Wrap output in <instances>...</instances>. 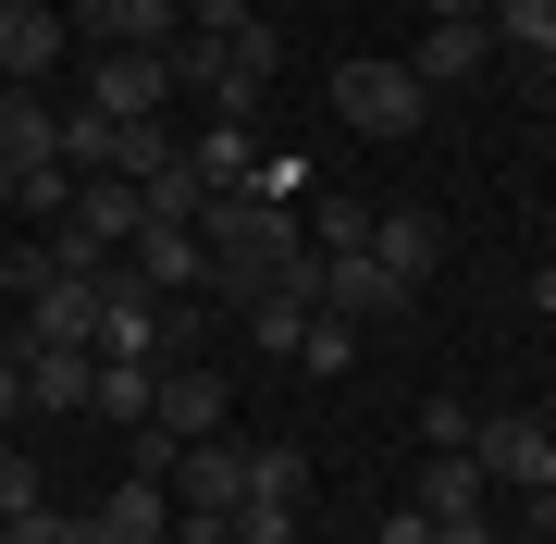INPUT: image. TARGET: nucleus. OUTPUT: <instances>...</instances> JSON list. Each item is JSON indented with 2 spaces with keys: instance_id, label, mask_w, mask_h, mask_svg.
Here are the masks:
<instances>
[{
  "instance_id": "22",
  "label": "nucleus",
  "mask_w": 556,
  "mask_h": 544,
  "mask_svg": "<svg viewBox=\"0 0 556 544\" xmlns=\"http://www.w3.org/2000/svg\"><path fill=\"white\" fill-rule=\"evenodd\" d=\"M358 248H371V211H358V199H321L309 211V261H358Z\"/></svg>"
},
{
  "instance_id": "11",
  "label": "nucleus",
  "mask_w": 556,
  "mask_h": 544,
  "mask_svg": "<svg viewBox=\"0 0 556 544\" xmlns=\"http://www.w3.org/2000/svg\"><path fill=\"white\" fill-rule=\"evenodd\" d=\"M309 298L334 309V322H358V334H371V322H396V309H408V284L383 273V261H321V273H309Z\"/></svg>"
},
{
  "instance_id": "16",
  "label": "nucleus",
  "mask_w": 556,
  "mask_h": 544,
  "mask_svg": "<svg viewBox=\"0 0 556 544\" xmlns=\"http://www.w3.org/2000/svg\"><path fill=\"white\" fill-rule=\"evenodd\" d=\"M433 211H371V248H358V261H383V273H396L408 284V298H420V273H433Z\"/></svg>"
},
{
  "instance_id": "35",
  "label": "nucleus",
  "mask_w": 556,
  "mask_h": 544,
  "mask_svg": "<svg viewBox=\"0 0 556 544\" xmlns=\"http://www.w3.org/2000/svg\"><path fill=\"white\" fill-rule=\"evenodd\" d=\"M0 211H13V162H0Z\"/></svg>"
},
{
  "instance_id": "27",
  "label": "nucleus",
  "mask_w": 556,
  "mask_h": 544,
  "mask_svg": "<svg viewBox=\"0 0 556 544\" xmlns=\"http://www.w3.org/2000/svg\"><path fill=\"white\" fill-rule=\"evenodd\" d=\"M0 532H13V544H87V520H62L50 495H38V507H13V520H0Z\"/></svg>"
},
{
  "instance_id": "13",
  "label": "nucleus",
  "mask_w": 556,
  "mask_h": 544,
  "mask_svg": "<svg viewBox=\"0 0 556 544\" xmlns=\"http://www.w3.org/2000/svg\"><path fill=\"white\" fill-rule=\"evenodd\" d=\"M62 38H75V25H62L50 0H0V87H38L62 62Z\"/></svg>"
},
{
  "instance_id": "12",
  "label": "nucleus",
  "mask_w": 556,
  "mask_h": 544,
  "mask_svg": "<svg viewBox=\"0 0 556 544\" xmlns=\"http://www.w3.org/2000/svg\"><path fill=\"white\" fill-rule=\"evenodd\" d=\"M100 359H161V298L124 261L100 273Z\"/></svg>"
},
{
  "instance_id": "18",
  "label": "nucleus",
  "mask_w": 556,
  "mask_h": 544,
  "mask_svg": "<svg viewBox=\"0 0 556 544\" xmlns=\"http://www.w3.org/2000/svg\"><path fill=\"white\" fill-rule=\"evenodd\" d=\"M149 396H161V359H100V383H87V421H124V433H137Z\"/></svg>"
},
{
  "instance_id": "5",
  "label": "nucleus",
  "mask_w": 556,
  "mask_h": 544,
  "mask_svg": "<svg viewBox=\"0 0 556 544\" xmlns=\"http://www.w3.org/2000/svg\"><path fill=\"white\" fill-rule=\"evenodd\" d=\"M62 25L100 50H174L186 38V0H62Z\"/></svg>"
},
{
  "instance_id": "20",
  "label": "nucleus",
  "mask_w": 556,
  "mask_h": 544,
  "mask_svg": "<svg viewBox=\"0 0 556 544\" xmlns=\"http://www.w3.org/2000/svg\"><path fill=\"white\" fill-rule=\"evenodd\" d=\"M408 507H433V520H457V507H482V458H420Z\"/></svg>"
},
{
  "instance_id": "8",
  "label": "nucleus",
  "mask_w": 556,
  "mask_h": 544,
  "mask_svg": "<svg viewBox=\"0 0 556 544\" xmlns=\"http://www.w3.org/2000/svg\"><path fill=\"white\" fill-rule=\"evenodd\" d=\"M87 544H174V483H161V470H124V483L87 507Z\"/></svg>"
},
{
  "instance_id": "10",
  "label": "nucleus",
  "mask_w": 556,
  "mask_h": 544,
  "mask_svg": "<svg viewBox=\"0 0 556 544\" xmlns=\"http://www.w3.org/2000/svg\"><path fill=\"white\" fill-rule=\"evenodd\" d=\"M124 273H137L149 298H186V284H211V248H199V223H137Z\"/></svg>"
},
{
  "instance_id": "24",
  "label": "nucleus",
  "mask_w": 556,
  "mask_h": 544,
  "mask_svg": "<svg viewBox=\"0 0 556 544\" xmlns=\"http://www.w3.org/2000/svg\"><path fill=\"white\" fill-rule=\"evenodd\" d=\"M470 433H482L470 396H433V408H420V458H470Z\"/></svg>"
},
{
  "instance_id": "30",
  "label": "nucleus",
  "mask_w": 556,
  "mask_h": 544,
  "mask_svg": "<svg viewBox=\"0 0 556 544\" xmlns=\"http://www.w3.org/2000/svg\"><path fill=\"white\" fill-rule=\"evenodd\" d=\"M13 507H38V470H25V458H0V520H13Z\"/></svg>"
},
{
  "instance_id": "31",
  "label": "nucleus",
  "mask_w": 556,
  "mask_h": 544,
  "mask_svg": "<svg viewBox=\"0 0 556 544\" xmlns=\"http://www.w3.org/2000/svg\"><path fill=\"white\" fill-rule=\"evenodd\" d=\"M0 421H25V346H0Z\"/></svg>"
},
{
  "instance_id": "26",
  "label": "nucleus",
  "mask_w": 556,
  "mask_h": 544,
  "mask_svg": "<svg viewBox=\"0 0 556 544\" xmlns=\"http://www.w3.org/2000/svg\"><path fill=\"white\" fill-rule=\"evenodd\" d=\"M223 50H236V75H248V87H273V75H285V38H273V25H236Z\"/></svg>"
},
{
  "instance_id": "17",
  "label": "nucleus",
  "mask_w": 556,
  "mask_h": 544,
  "mask_svg": "<svg viewBox=\"0 0 556 544\" xmlns=\"http://www.w3.org/2000/svg\"><path fill=\"white\" fill-rule=\"evenodd\" d=\"M0 162H13V174H25V162H62V112L38 100V87L0 100Z\"/></svg>"
},
{
  "instance_id": "34",
  "label": "nucleus",
  "mask_w": 556,
  "mask_h": 544,
  "mask_svg": "<svg viewBox=\"0 0 556 544\" xmlns=\"http://www.w3.org/2000/svg\"><path fill=\"white\" fill-rule=\"evenodd\" d=\"M420 13H433V25H457V13H495V0H420Z\"/></svg>"
},
{
  "instance_id": "4",
  "label": "nucleus",
  "mask_w": 556,
  "mask_h": 544,
  "mask_svg": "<svg viewBox=\"0 0 556 544\" xmlns=\"http://www.w3.org/2000/svg\"><path fill=\"white\" fill-rule=\"evenodd\" d=\"M87 112H112V124L174 112V50H100L87 62Z\"/></svg>"
},
{
  "instance_id": "21",
  "label": "nucleus",
  "mask_w": 556,
  "mask_h": 544,
  "mask_svg": "<svg viewBox=\"0 0 556 544\" xmlns=\"http://www.w3.org/2000/svg\"><path fill=\"white\" fill-rule=\"evenodd\" d=\"M495 50H519V62H556V0H495Z\"/></svg>"
},
{
  "instance_id": "14",
  "label": "nucleus",
  "mask_w": 556,
  "mask_h": 544,
  "mask_svg": "<svg viewBox=\"0 0 556 544\" xmlns=\"http://www.w3.org/2000/svg\"><path fill=\"white\" fill-rule=\"evenodd\" d=\"M482 62H495V13H457V25H420L408 75H420V87H470Z\"/></svg>"
},
{
  "instance_id": "23",
  "label": "nucleus",
  "mask_w": 556,
  "mask_h": 544,
  "mask_svg": "<svg viewBox=\"0 0 556 544\" xmlns=\"http://www.w3.org/2000/svg\"><path fill=\"white\" fill-rule=\"evenodd\" d=\"M298 371H358V322H334V309H309V334H298Z\"/></svg>"
},
{
  "instance_id": "2",
  "label": "nucleus",
  "mask_w": 556,
  "mask_h": 544,
  "mask_svg": "<svg viewBox=\"0 0 556 544\" xmlns=\"http://www.w3.org/2000/svg\"><path fill=\"white\" fill-rule=\"evenodd\" d=\"M334 112L358 124V137H420V112H433V87H420L408 62L358 50V62H334Z\"/></svg>"
},
{
  "instance_id": "32",
  "label": "nucleus",
  "mask_w": 556,
  "mask_h": 544,
  "mask_svg": "<svg viewBox=\"0 0 556 544\" xmlns=\"http://www.w3.org/2000/svg\"><path fill=\"white\" fill-rule=\"evenodd\" d=\"M383 544H433V507H383Z\"/></svg>"
},
{
  "instance_id": "7",
  "label": "nucleus",
  "mask_w": 556,
  "mask_h": 544,
  "mask_svg": "<svg viewBox=\"0 0 556 544\" xmlns=\"http://www.w3.org/2000/svg\"><path fill=\"white\" fill-rule=\"evenodd\" d=\"M223 408H236V396H223V371H211V359H199V371H186V359H161V396H149V421H137V433L199 445V433H223Z\"/></svg>"
},
{
  "instance_id": "15",
  "label": "nucleus",
  "mask_w": 556,
  "mask_h": 544,
  "mask_svg": "<svg viewBox=\"0 0 556 544\" xmlns=\"http://www.w3.org/2000/svg\"><path fill=\"white\" fill-rule=\"evenodd\" d=\"M87 383H100V346H25V408H75L87 421Z\"/></svg>"
},
{
  "instance_id": "25",
  "label": "nucleus",
  "mask_w": 556,
  "mask_h": 544,
  "mask_svg": "<svg viewBox=\"0 0 556 544\" xmlns=\"http://www.w3.org/2000/svg\"><path fill=\"white\" fill-rule=\"evenodd\" d=\"M236 544H298V495H248L236 507Z\"/></svg>"
},
{
  "instance_id": "33",
  "label": "nucleus",
  "mask_w": 556,
  "mask_h": 544,
  "mask_svg": "<svg viewBox=\"0 0 556 544\" xmlns=\"http://www.w3.org/2000/svg\"><path fill=\"white\" fill-rule=\"evenodd\" d=\"M433 544H495V520H482V507H457V520H433Z\"/></svg>"
},
{
  "instance_id": "9",
  "label": "nucleus",
  "mask_w": 556,
  "mask_h": 544,
  "mask_svg": "<svg viewBox=\"0 0 556 544\" xmlns=\"http://www.w3.org/2000/svg\"><path fill=\"white\" fill-rule=\"evenodd\" d=\"M13 346H100V273H50L38 298H25Z\"/></svg>"
},
{
  "instance_id": "3",
  "label": "nucleus",
  "mask_w": 556,
  "mask_h": 544,
  "mask_svg": "<svg viewBox=\"0 0 556 544\" xmlns=\"http://www.w3.org/2000/svg\"><path fill=\"white\" fill-rule=\"evenodd\" d=\"M470 458H482V483L544 495V483H556V421H544V408H495V421L470 433Z\"/></svg>"
},
{
  "instance_id": "28",
  "label": "nucleus",
  "mask_w": 556,
  "mask_h": 544,
  "mask_svg": "<svg viewBox=\"0 0 556 544\" xmlns=\"http://www.w3.org/2000/svg\"><path fill=\"white\" fill-rule=\"evenodd\" d=\"M298 186H309V162H285V149H260V162H248V199H285V211H298Z\"/></svg>"
},
{
  "instance_id": "19",
  "label": "nucleus",
  "mask_w": 556,
  "mask_h": 544,
  "mask_svg": "<svg viewBox=\"0 0 556 544\" xmlns=\"http://www.w3.org/2000/svg\"><path fill=\"white\" fill-rule=\"evenodd\" d=\"M186 162H199V186H248V162H260V137H248L236 112H211L199 137H186Z\"/></svg>"
},
{
  "instance_id": "1",
  "label": "nucleus",
  "mask_w": 556,
  "mask_h": 544,
  "mask_svg": "<svg viewBox=\"0 0 556 544\" xmlns=\"http://www.w3.org/2000/svg\"><path fill=\"white\" fill-rule=\"evenodd\" d=\"M199 248H211V284L199 298H260V284H298L309 273V236L285 199H248V186H211L199 199Z\"/></svg>"
},
{
  "instance_id": "29",
  "label": "nucleus",
  "mask_w": 556,
  "mask_h": 544,
  "mask_svg": "<svg viewBox=\"0 0 556 544\" xmlns=\"http://www.w3.org/2000/svg\"><path fill=\"white\" fill-rule=\"evenodd\" d=\"M236 25H260V0H186V38H236Z\"/></svg>"
},
{
  "instance_id": "6",
  "label": "nucleus",
  "mask_w": 556,
  "mask_h": 544,
  "mask_svg": "<svg viewBox=\"0 0 556 544\" xmlns=\"http://www.w3.org/2000/svg\"><path fill=\"white\" fill-rule=\"evenodd\" d=\"M248 458L260 445H236V433H199V445H174V507H248Z\"/></svg>"
}]
</instances>
